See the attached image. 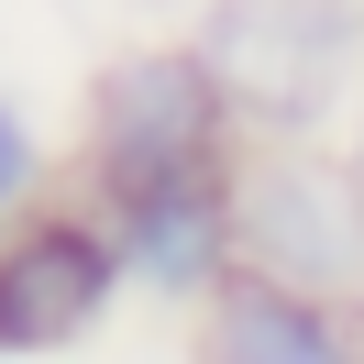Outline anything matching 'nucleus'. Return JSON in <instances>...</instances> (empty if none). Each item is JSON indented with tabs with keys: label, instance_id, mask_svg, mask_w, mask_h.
I'll use <instances>...</instances> for the list:
<instances>
[{
	"label": "nucleus",
	"instance_id": "1",
	"mask_svg": "<svg viewBox=\"0 0 364 364\" xmlns=\"http://www.w3.org/2000/svg\"><path fill=\"white\" fill-rule=\"evenodd\" d=\"M221 122H232V89L199 45L111 55L100 89H89V166H100L111 199L166 188V177H210L221 166Z\"/></svg>",
	"mask_w": 364,
	"mask_h": 364
},
{
	"label": "nucleus",
	"instance_id": "2",
	"mask_svg": "<svg viewBox=\"0 0 364 364\" xmlns=\"http://www.w3.org/2000/svg\"><path fill=\"white\" fill-rule=\"evenodd\" d=\"M232 243H243V265L353 309L364 298V177L331 155H298V144H265L232 177Z\"/></svg>",
	"mask_w": 364,
	"mask_h": 364
},
{
	"label": "nucleus",
	"instance_id": "3",
	"mask_svg": "<svg viewBox=\"0 0 364 364\" xmlns=\"http://www.w3.org/2000/svg\"><path fill=\"white\" fill-rule=\"evenodd\" d=\"M199 55L221 67L232 111H265V122L298 133V122L353 77L364 11L353 0H221V11L199 23Z\"/></svg>",
	"mask_w": 364,
	"mask_h": 364
},
{
	"label": "nucleus",
	"instance_id": "4",
	"mask_svg": "<svg viewBox=\"0 0 364 364\" xmlns=\"http://www.w3.org/2000/svg\"><path fill=\"white\" fill-rule=\"evenodd\" d=\"M111 287H122V243L111 232L67 221V210L23 221L0 243V353H55V342L100 331Z\"/></svg>",
	"mask_w": 364,
	"mask_h": 364
},
{
	"label": "nucleus",
	"instance_id": "5",
	"mask_svg": "<svg viewBox=\"0 0 364 364\" xmlns=\"http://www.w3.org/2000/svg\"><path fill=\"white\" fill-rule=\"evenodd\" d=\"M232 188L221 177H166V188H133L122 199V265L166 298H210L232 276Z\"/></svg>",
	"mask_w": 364,
	"mask_h": 364
},
{
	"label": "nucleus",
	"instance_id": "6",
	"mask_svg": "<svg viewBox=\"0 0 364 364\" xmlns=\"http://www.w3.org/2000/svg\"><path fill=\"white\" fill-rule=\"evenodd\" d=\"M210 353L221 364H342L353 353V309L254 265V276H221L210 287Z\"/></svg>",
	"mask_w": 364,
	"mask_h": 364
},
{
	"label": "nucleus",
	"instance_id": "7",
	"mask_svg": "<svg viewBox=\"0 0 364 364\" xmlns=\"http://www.w3.org/2000/svg\"><path fill=\"white\" fill-rule=\"evenodd\" d=\"M33 177H45V144H33V122L0 100V210L11 199H33Z\"/></svg>",
	"mask_w": 364,
	"mask_h": 364
},
{
	"label": "nucleus",
	"instance_id": "8",
	"mask_svg": "<svg viewBox=\"0 0 364 364\" xmlns=\"http://www.w3.org/2000/svg\"><path fill=\"white\" fill-rule=\"evenodd\" d=\"M353 177H364V122H353Z\"/></svg>",
	"mask_w": 364,
	"mask_h": 364
}]
</instances>
